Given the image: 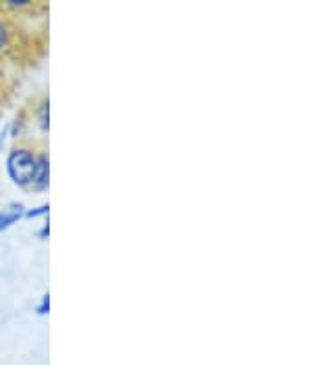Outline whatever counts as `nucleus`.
<instances>
[{"label": "nucleus", "mask_w": 331, "mask_h": 365, "mask_svg": "<svg viewBox=\"0 0 331 365\" xmlns=\"http://www.w3.org/2000/svg\"><path fill=\"white\" fill-rule=\"evenodd\" d=\"M48 118H50V102L48 100H44V102L41 103V111H39V124L43 131H48Z\"/></svg>", "instance_id": "20e7f679"}, {"label": "nucleus", "mask_w": 331, "mask_h": 365, "mask_svg": "<svg viewBox=\"0 0 331 365\" xmlns=\"http://www.w3.org/2000/svg\"><path fill=\"white\" fill-rule=\"evenodd\" d=\"M48 235H50V225L48 223H44L43 229L39 231V238L41 240H46V238H48Z\"/></svg>", "instance_id": "1a4fd4ad"}, {"label": "nucleus", "mask_w": 331, "mask_h": 365, "mask_svg": "<svg viewBox=\"0 0 331 365\" xmlns=\"http://www.w3.org/2000/svg\"><path fill=\"white\" fill-rule=\"evenodd\" d=\"M48 212H50V205L46 203V205L36 207V209H28L26 212H24V218H28V220L39 218V216H46Z\"/></svg>", "instance_id": "39448f33"}, {"label": "nucleus", "mask_w": 331, "mask_h": 365, "mask_svg": "<svg viewBox=\"0 0 331 365\" xmlns=\"http://www.w3.org/2000/svg\"><path fill=\"white\" fill-rule=\"evenodd\" d=\"M37 168V155L26 148H15L8 153L6 170L14 185L21 188L31 187Z\"/></svg>", "instance_id": "f257e3e1"}, {"label": "nucleus", "mask_w": 331, "mask_h": 365, "mask_svg": "<svg viewBox=\"0 0 331 365\" xmlns=\"http://www.w3.org/2000/svg\"><path fill=\"white\" fill-rule=\"evenodd\" d=\"M0 72H2V71H0Z\"/></svg>", "instance_id": "9d476101"}, {"label": "nucleus", "mask_w": 331, "mask_h": 365, "mask_svg": "<svg viewBox=\"0 0 331 365\" xmlns=\"http://www.w3.org/2000/svg\"><path fill=\"white\" fill-rule=\"evenodd\" d=\"M9 8H24V6H30L28 0H9L8 2Z\"/></svg>", "instance_id": "6e6552de"}, {"label": "nucleus", "mask_w": 331, "mask_h": 365, "mask_svg": "<svg viewBox=\"0 0 331 365\" xmlns=\"http://www.w3.org/2000/svg\"><path fill=\"white\" fill-rule=\"evenodd\" d=\"M8 37H9L8 26L4 24V21H0V50L6 46V43H8Z\"/></svg>", "instance_id": "0eeeda50"}, {"label": "nucleus", "mask_w": 331, "mask_h": 365, "mask_svg": "<svg viewBox=\"0 0 331 365\" xmlns=\"http://www.w3.org/2000/svg\"><path fill=\"white\" fill-rule=\"evenodd\" d=\"M50 182V160L46 153H39L37 155V168H36V175H33V188L37 192H44L48 188Z\"/></svg>", "instance_id": "f03ea898"}, {"label": "nucleus", "mask_w": 331, "mask_h": 365, "mask_svg": "<svg viewBox=\"0 0 331 365\" xmlns=\"http://www.w3.org/2000/svg\"><path fill=\"white\" fill-rule=\"evenodd\" d=\"M48 312H50V295L44 294L43 297H41L39 307H37V314H39V316H46Z\"/></svg>", "instance_id": "423d86ee"}, {"label": "nucleus", "mask_w": 331, "mask_h": 365, "mask_svg": "<svg viewBox=\"0 0 331 365\" xmlns=\"http://www.w3.org/2000/svg\"><path fill=\"white\" fill-rule=\"evenodd\" d=\"M24 212H26L24 205H22V203H17V201L6 205L4 210L0 212V231H6V229H9L17 222H21V220L24 218Z\"/></svg>", "instance_id": "7ed1b4c3"}]
</instances>
